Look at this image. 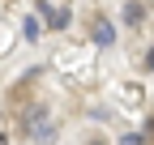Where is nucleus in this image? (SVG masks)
Returning a JSON list of instances; mask_svg holds the SVG:
<instances>
[{"instance_id": "nucleus-1", "label": "nucleus", "mask_w": 154, "mask_h": 145, "mask_svg": "<svg viewBox=\"0 0 154 145\" xmlns=\"http://www.w3.org/2000/svg\"><path fill=\"white\" fill-rule=\"evenodd\" d=\"M22 124H26V137H30L34 145H43V141L56 137V124H51V111H47V107H30Z\"/></svg>"}, {"instance_id": "nucleus-2", "label": "nucleus", "mask_w": 154, "mask_h": 145, "mask_svg": "<svg viewBox=\"0 0 154 145\" xmlns=\"http://www.w3.org/2000/svg\"><path fill=\"white\" fill-rule=\"evenodd\" d=\"M90 34H94L99 47H111V43H116V26L107 22V17H94V30H90Z\"/></svg>"}, {"instance_id": "nucleus-3", "label": "nucleus", "mask_w": 154, "mask_h": 145, "mask_svg": "<svg viewBox=\"0 0 154 145\" xmlns=\"http://www.w3.org/2000/svg\"><path fill=\"white\" fill-rule=\"evenodd\" d=\"M38 13H43V22H47L51 30H64V26H69V13H64V9H51V4L38 0Z\"/></svg>"}, {"instance_id": "nucleus-4", "label": "nucleus", "mask_w": 154, "mask_h": 145, "mask_svg": "<svg viewBox=\"0 0 154 145\" xmlns=\"http://www.w3.org/2000/svg\"><path fill=\"white\" fill-rule=\"evenodd\" d=\"M141 17H146V4H141V0H128V9H124V22H128V26H137Z\"/></svg>"}, {"instance_id": "nucleus-5", "label": "nucleus", "mask_w": 154, "mask_h": 145, "mask_svg": "<svg viewBox=\"0 0 154 145\" xmlns=\"http://www.w3.org/2000/svg\"><path fill=\"white\" fill-rule=\"evenodd\" d=\"M22 34H26V39H30V43L38 39V22H34V17H26V22H22Z\"/></svg>"}, {"instance_id": "nucleus-6", "label": "nucleus", "mask_w": 154, "mask_h": 145, "mask_svg": "<svg viewBox=\"0 0 154 145\" xmlns=\"http://www.w3.org/2000/svg\"><path fill=\"white\" fill-rule=\"evenodd\" d=\"M120 145H146V137H141V132H124V137H120Z\"/></svg>"}, {"instance_id": "nucleus-7", "label": "nucleus", "mask_w": 154, "mask_h": 145, "mask_svg": "<svg viewBox=\"0 0 154 145\" xmlns=\"http://www.w3.org/2000/svg\"><path fill=\"white\" fill-rule=\"evenodd\" d=\"M146 68H150V72H154V47H150V51H146Z\"/></svg>"}, {"instance_id": "nucleus-8", "label": "nucleus", "mask_w": 154, "mask_h": 145, "mask_svg": "<svg viewBox=\"0 0 154 145\" xmlns=\"http://www.w3.org/2000/svg\"><path fill=\"white\" fill-rule=\"evenodd\" d=\"M146 137H154V115H150V120H146Z\"/></svg>"}, {"instance_id": "nucleus-9", "label": "nucleus", "mask_w": 154, "mask_h": 145, "mask_svg": "<svg viewBox=\"0 0 154 145\" xmlns=\"http://www.w3.org/2000/svg\"><path fill=\"white\" fill-rule=\"evenodd\" d=\"M0 145H9V132H0Z\"/></svg>"}, {"instance_id": "nucleus-10", "label": "nucleus", "mask_w": 154, "mask_h": 145, "mask_svg": "<svg viewBox=\"0 0 154 145\" xmlns=\"http://www.w3.org/2000/svg\"><path fill=\"white\" fill-rule=\"evenodd\" d=\"M90 145H107V141H103V137H94V141H90Z\"/></svg>"}]
</instances>
